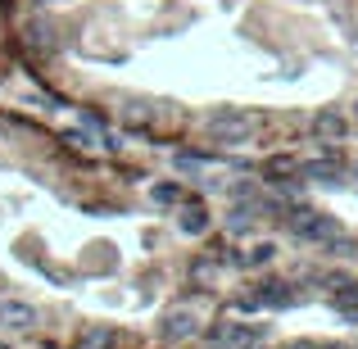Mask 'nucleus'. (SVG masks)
Listing matches in <instances>:
<instances>
[{"instance_id":"obj_1","label":"nucleus","mask_w":358,"mask_h":349,"mask_svg":"<svg viewBox=\"0 0 358 349\" xmlns=\"http://www.w3.org/2000/svg\"><path fill=\"white\" fill-rule=\"evenodd\" d=\"M295 232L304 236V241H317V245H327V241H336V236H341V227H336L327 213H299V218H295Z\"/></svg>"},{"instance_id":"obj_2","label":"nucleus","mask_w":358,"mask_h":349,"mask_svg":"<svg viewBox=\"0 0 358 349\" xmlns=\"http://www.w3.org/2000/svg\"><path fill=\"white\" fill-rule=\"evenodd\" d=\"M0 327L27 332V327H36V308L27 304V299H0Z\"/></svg>"},{"instance_id":"obj_3","label":"nucleus","mask_w":358,"mask_h":349,"mask_svg":"<svg viewBox=\"0 0 358 349\" xmlns=\"http://www.w3.org/2000/svg\"><path fill=\"white\" fill-rule=\"evenodd\" d=\"M250 131V118L245 114H213L209 118V136H222V141H236Z\"/></svg>"},{"instance_id":"obj_4","label":"nucleus","mask_w":358,"mask_h":349,"mask_svg":"<svg viewBox=\"0 0 358 349\" xmlns=\"http://www.w3.org/2000/svg\"><path fill=\"white\" fill-rule=\"evenodd\" d=\"M259 336H263L259 327H213L209 341H213V345H254Z\"/></svg>"},{"instance_id":"obj_5","label":"nucleus","mask_w":358,"mask_h":349,"mask_svg":"<svg viewBox=\"0 0 358 349\" xmlns=\"http://www.w3.org/2000/svg\"><path fill=\"white\" fill-rule=\"evenodd\" d=\"M336 313L350 318V322H358V286H345L341 299H336Z\"/></svg>"},{"instance_id":"obj_6","label":"nucleus","mask_w":358,"mask_h":349,"mask_svg":"<svg viewBox=\"0 0 358 349\" xmlns=\"http://www.w3.org/2000/svg\"><path fill=\"white\" fill-rule=\"evenodd\" d=\"M304 177H313V182H336V177H341V164H331V159H322V164H308Z\"/></svg>"},{"instance_id":"obj_7","label":"nucleus","mask_w":358,"mask_h":349,"mask_svg":"<svg viewBox=\"0 0 358 349\" xmlns=\"http://www.w3.org/2000/svg\"><path fill=\"white\" fill-rule=\"evenodd\" d=\"M82 349H114V332H109V327L87 332V336H82Z\"/></svg>"},{"instance_id":"obj_8","label":"nucleus","mask_w":358,"mask_h":349,"mask_svg":"<svg viewBox=\"0 0 358 349\" xmlns=\"http://www.w3.org/2000/svg\"><path fill=\"white\" fill-rule=\"evenodd\" d=\"M272 254H277V250H272V245H254V250H250V254H245V259H241V263H245V268H263V263H268V259H272Z\"/></svg>"},{"instance_id":"obj_9","label":"nucleus","mask_w":358,"mask_h":349,"mask_svg":"<svg viewBox=\"0 0 358 349\" xmlns=\"http://www.w3.org/2000/svg\"><path fill=\"white\" fill-rule=\"evenodd\" d=\"M313 127L322 131V136H341V131H345V118H336V114H322V118L313 122Z\"/></svg>"},{"instance_id":"obj_10","label":"nucleus","mask_w":358,"mask_h":349,"mask_svg":"<svg viewBox=\"0 0 358 349\" xmlns=\"http://www.w3.org/2000/svg\"><path fill=\"white\" fill-rule=\"evenodd\" d=\"M182 227L191 232V236H200L204 227H209V218H204V209H186V218H182Z\"/></svg>"},{"instance_id":"obj_11","label":"nucleus","mask_w":358,"mask_h":349,"mask_svg":"<svg viewBox=\"0 0 358 349\" xmlns=\"http://www.w3.org/2000/svg\"><path fill=\"white\" fill-rule=\"evenodd\" d=\"M177 200H182V186H155V204H177Z\"/></svg>"},{"instance_id":"obj_12","label":"nucleus","mask_w":358,"mask_h":349,"mask_svg":"<svg viewBox=\"0 0 358 349\" xmlns=\"http://www.w3.org/2000/svg\"><path fill=\"white\" fill-rule=\"evenodd\" d=\"M290 349H317V345H308V341H299V345H290Z\"/></svg>"},{"instance_id":"obj_13","label":"nucleus","mask_w":358,"mask_h":349,"mask_svg":"<svg viewBox=\"0 0 358 349\" xmlns=\"http://www.w3.org/2000/svg\"><path fill=\"white\" fill-rule=\"evenodd\" d=\"M317 349H350V345H317Z\"/></svg>"},{"instance_id":"obj_14","label":"nucleus","mask_w":358,"mask_h":349,"mask_svg":"<svg viewBox=\"0 0 358 349\" xmlns=\"http://www.w3.org/2000/svg\"><path fill=\"white\" fill-rule=\"evenodd\" d=\"M0 349H5V345H0Z\"/></svg>"}]
</instances>
